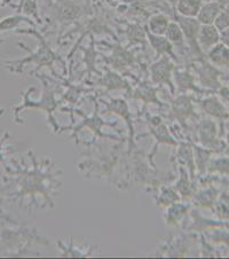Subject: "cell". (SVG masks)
Listing matches in <instances>:
<instances>
[{"instance_id":"1","label":"cell","mask_w":229,"mask_h":259,"mask_svg":"<svg viewBox=\"0 0 229 259\" xmlns=\"http://www.w3.org/2000/svg\"><path fill=\"white\" fill-rule=\"evenodd\" d=\"M30 91H31V89L24 93V103H22V105L19 107H16V109H15L16 118H19V113L20 111H22L23 109H27V108H38V109H42L46 111L47 115H49V118L52 122V124L54 125V127H56V123H55L54 117H53V113L55 111L56 107L59 106L60 101H58L55 99L54 91L51 90L47 81H44V97H42V99L39 101L30 100V98H29Z\"/></svg>"},{"instance_id":"2","label":"cell","mask_w":229,"mask_h":259,"mask_svg":"<svg viewBox=\"0 0 229 259\" xmlns=\"http://www.w3.org/2000/svg\"><path fill=\"white\" fill-rule=\"evenodd\" d=\"M175 69V64L172 59L167 55H162V58L157 62L151 64L150 67V78L153 84L170 86L171 93L174 94V84L172 81V75Z\"/></svg>"},{"instance_id":"3","label":"cell","mask_w":229,"mask_h":259,"mask_svg":"<svg viewBox=\"0 0 229 259\" xmlns=\"http://www.w3.org/2000/svg\"><path fill=\"white\" fill-rule=\"evenodd\" d=\"M172 17H173V21L179 24L184 32L185 39L190 46V49L194 50L195 52H201L200 46L197 44V36L198 31H200L201 23L196 17H186L176 13L175 8H173V13H172Z\"/></svg>"},{"instance_id":"4","label":"cell","mask_w":229,"mask_h":259,"mask_svg":"<svg viewBox=\"0 0 229 259\" xmlns=\"http://www.w3.org/2000/svg\"><path fill=\"white\" fill-rule=\"evenodd\" d=\"M220 40L219 30L214 24H202L198 31L197 44L203 51H210Z\"/></svg>"},{"instance_id":"5","label":"cell","mask_w":229,"mask_h":259,"mask_svg":"<svg viewBox=\"0 0 229 259\" xmlns=\"http://www.w3.org/2000/svg\"><path fill=\"white\" fill-rule=\"evenodd\" d=\"M193 114V106L190 99L182 94L178 98H175L171 106V118H175L180 120L181 123L185 122L186 119L190 117V115Z\"/></svg>"},{"instance_id":"6","label":"cell","mask_w":229,"mask_h":259,"mask_svg":"<svg viewBox=\"0 0 229 259\" xmlns=\"http://www.w3.org/2000/svg\"><path fill=\"white\" fill-rule=\"evenodd\" d=\"M56 2V13H58L59 19L61 20H73L77 19L83 13V8L78 3L73 0H55Z\"/></svg>"},{"instance_id":"7","label":"cell","mask_w":229,"mask_h":259,"mask_svg":"<svg viewBox=\"0 0 229 259\" xmlns=\"http://www.w3.org/2000/svg\"><path fill=\"white\" fill-rule=\"evenodd\" d=\"M146 32H147V37H148L151 47L156 51L157 54L167 55V57H170L172 60H173V61L178 62V58L175 57V54L173 52L174 46L167 40V38L165 36H156V34L150 33L147 29H146Z\"/></svg>"},{"instance_id":"8","label":"cell","mask_w":229,"mask_h":259,"mask_svg":"<svg viewBox=\"0 0 229 259\" xmlns=\"http://www.w3.org/2000/svg\"><path fill=\"white\" fill-rule=\"evenodd\" d=\"M221 10L222 4L220 2H206L202 5L196 17L201 24H213Z\"/></svg>"},{"instance_id":"9","label":"cell","mask_w":229,"mask_h":259,"mask_svg":"<svg viewBox=\"0 0 229 259\" xmlns=\"http://www.w3.org/2000/svg\"><path fill=\"white\" fill-rule=\"evenodd\" d=\"M209 60L214 66L229 69V47L217 44L209 51Z\"/></svg>"},{"instance_id":"10","label":"cell","mask_w":229,"mask_h":259,"mask_svg":"<svg viewBox=\"0 0 229 259\" xmlns=\"http://www.w3.org/2000/svg\"><path fill=\"white\" fill-rule=\"evenodd\" d=\"M112 67L117 70H123L127 66H131V63L134 61L132 53H129L123 47H117V50L114 52V54L110 58L107 59Z\"/></svg>"},{"instance_id":"11","label":"cell","mask_w":229,"mask_h":259,"mask_svg":"<svg viewBox=\"0 0 229 259\" xmlns=\"http://www.w3.org/2000/svg\"><path fill=\"white\" fill-rule=\"evenodd\" d=\"M170 22V17L163 14V13H159V14H155L150 17L147 30H148L150 33L156 34V36H164Z\"/></svg>"},{"instance_id":"12","label":"cell","mask_w":229,"mask_h":259,"mask_svg":"<svg viewBox=\"0 0 229 259\" xmlns=\"http://www.w3.org/2000/svg\"><path fill=\"white\" fill-rule=\"evenodd\" d=\"M157 92L158 89L153 88V85L144 83L138 86L136 90L134 91V94H133V98L136 99V100H142L146 103L154 102L159 106H163V103L157 98Z\"/></svg>"},{"instance_id":"13","label":"cell","mask_w":229,"mask_h":259,"mask_svg":"<svg viewBox=\"0 0 229 259\" xmlns=\"http://www.w3.org/2000/svg\"><path fill=\"white\" fill-rule=\"evenodd\" d=\"M204 0H178L175 11L178 14L186 17H196Z\"/></svg>"},{"instance_id":"14","label":"cell","mask_w":229,"mask_h":259,"mask_svg":"<svg viewBox=\"0 0 229 259\" xmlns=\"http://www.w3.org/2000/svg\"><path fill=\"white\" fill-rule=\"evenodd\" d=\"M101 85L105 86L108 91L111 90H129V85L127 81L123 79L118 73L107 69V73L103 76Z\"/></svg>"},{"instance_id":"15","label":"cell","mask_w":229,"mask_h":259,"mask_svg":"<svg viewBox=\"0 0 229 259\" xmlns=\"http://www.w3.org/2000/svg\"><path fill=\"white\" fill-rule=\"evenodd\" d=\"M167 38V40L171 42L172 45L175 47H180L181 50L185 49V36L179 24L174 22V21H171L170 24H168V28L166 30L165 34H164Z\"/></svg>"},{"instance_id":"16","label":"cell","mask_w":229,"mask_h":259,"mask_svg":"<svg viewBox=\"0 0 229 259\" xmlns=\"http://www.w3.org/2000/svg\"><path fill=\"white\" fill-rule=\"evenodd\" d=\"M174 76V81L178 89L181 92L185 93L190 90H196L195 86V79H194V76L189 71H181V70H175L173 71Z\"/></svg>"},{"instance_id":"17","label":"cell","mask_w":229,"mask_h":259,"mask_svg":"<svg viewBox=\"0 0 229 259\" xmlns=\"http://www.w3.org/2000/svg\"><path fill=\"white\" fill-rule=\"evenodd\" d=\"M196 71L200 76V80L203 85L205 86H213L217 80V71L209 66V63H204L202 67L196 68Z\"/></svg>"},{"instance_id":"18","label":"cell","mask_w":229,"mask_h":259,"mask_svg":"<svg viewBox=\"0 0 229 259\" xmlns=\"http://www.w3.org/2000/svg\"><path fill=\"white\" fill-rule=\"evenodd\" d=\"M203 109H204L207 114L214 116V117H222V116H226L224 108L221 106V103L218 101V99L215 98H209L203 101Z\"/></svg>"},{"instance_id":"19","label":"cell","mask_w":229,"mask_h":259,"mask_svg":"<svg viewBox=\"0 0 229 259\" xmlns=\"http://www.w3.org/2000/svg\"><path fill=\"white\" fill-rule=\"evenodd\" d=\"M22 21H25L30 24H33V22L31 20H29L28 17L21 16V15H15V16H11V17H6L3 21H0V41L2 40V33L4 31H7V30H11L13 28H15L19 25Z\"/></svg>"},{"instance_id":"20","label":"cell","mask_w":229,"mask_h":259,"mask_svg":"<svg viewBox=\"0 0 229 259\" xmlns=\"http://www.w3.org/2000/svg\"><path fill=\"white\" fill-rule=\"evenodd\" d=\"M213 24L219 31H222V30L229 27V7H227L226 10H221Z\"/></svg>"},{"instance_id":"21","label":"cell","mask_w":229,"mask_h":259,"mask_svg":"<svg viewBox=\"0 0 229 259\" xmlns=\"http://www.w3.org/2000/svg\"><path fill=\"white\" fill-rule=\"evenodd\" d=\"M20 10H24L25 13L30 15H33L36 19H38V12H37V0H22L20 5Z\"/></svg>"},{"instance_id":"22","label":"cell","mask_w":229,"mask_h":259,"mask_svg":"<svg viewBox=\"0 0 229 259\" xmlns=\"http://www.w3.org/2000/svg\"><path fill=\"white\" fill-rule=\"evenodd\" d=\"M220 40L222 41L223 45L229 47V27L221 31V34H220Z\"/></svg>"},{"instance_id":"23","label":"cell","mask_w":229,"mask_h":259,"mask_svg":"<svg viewBox=\"0 0 229 259\" xmlns=\"http://www.w3.org/2000/svg\"><path fill=\"white\" fill-rule=\"evenodd\" d=\"M158 2H165V3L168 4V5H171L172 7H175L176 3H178V0H158Z\"/></svg>"},{"instance_id":"24","label":"cell","mask_w":229,"mask_h":259,"mask_svg":"<svg viewBox=\"0 0 229 259\" xmlns=\"http://www.w3.org/2000/svg\"><path fill=\"white\" fill-rule=\"evenodd\" d=\"M204 2H219V0H204Z\"/></svg>"},{"instance_id":"25","label":"cell","mask_w":229,"mask_h":259,"mask_svg":"<svg viewBox=\"0 0 229 259\" xmlns=\"http://www.w3.org/2000/svg\"><path fill=\"white\" fill-rule=\"evenodd\" d=\"M7 2H10V0H7Z\"/></svg>"}]
</instances>
